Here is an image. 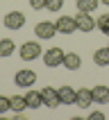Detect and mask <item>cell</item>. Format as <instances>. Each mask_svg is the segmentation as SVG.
Returning a JSON list of instances; mask_svg holds the SVG:
<instances>
[{
	"label": "cell",
	"instance_id": "1",
	"mask_svg": "<svg viewBox=\"0 0 109 120\" xmlns=\"http://www.w3.org/2000/svg\"><path fill=\"white\" fill-rule=\"evenodd\" d=\"M18 54H20V59H23V61H34V59H39L41 54H43V50H41V43H39V41H25V43L20 45Z\"/></svg>",
	"mask_w": 109,
	"mask_h": 120
},
{
	"label": "cell",
	"instance_id": "2",
	"mask_svg": "<svg viewBox=\"0 0 109 120\" xmlns=\"http://www.w3.org/2000/svg\"><path fill=\"white\" fill-rule=\"evenodd\" d=\"M64 57H66V52H64L61 48H48L46 52H43V64H46L48 68L64 66Z\"/></svg>",
	"mask_w": 109,
	"mask_h": 120
},
{
	"label": "cell",
	"instance_id": "3",
	"mask_svg": "<svg viewBox=\"0 0 109 120\" xmlns=\"http://www.w3.org/2000/svg\"><path fill=\"white\" fill-rule=\"evenodd\" d=\"M14 84L20 88H30L36 84V73L34 70H30V68H23V70H18V73L14 75Z\"/></svg>",
	"mask_w": 109,
	"mask_h": 120
},
{
	"label": "cell",
	"instance_id": "4",
	"mask_svg": "<svg viewBox=\"0 0 109 120\" xmlns=\"http://www.w3.org/2000/svg\"><path fill=\"white\" fill-rule=\"evenodd\" d=\"M34 34H36V39H41V41H50L54 34H57V25L50 23V20H41V23H36V27H34Z\"/></svg>",
	"mask_w": 109,
	"mask_h": 120
},
{
	"label": "cell",
	"instance_id": "5",
	"mask_svg": "<svg viewBox=\"0 0 109 120\" xmlns=\"http://www.w3.org/2000/svg\"><path fill=\"white\" fill-rule=\"evenodd\" d=\"M2 23H5L7 30L18 32L20 27L25 25V14H23V11H7V14H5V18H2Z\"/></svg>",
	"mask_w": 109,
	"mask_h": 120
},
{
	"label": "cell",
	"instance_id": "6",
	"mask_svg": "<svg viewBox=\"0 0 109 120\" xmlns=\"http://www.w3.org/2000/svg\"><path fill=\"white\" fill-rule=\"evenodd\" d=\"M75 23H77V30H80V32H91V30H95V27H98L95 18H93L89 11H77Z\"/></svg>",
	"mask_w": 109,
	"mask_h": 120
},
{
	"label": "cell",
	"instance_id": "7",
	"mask_svg": "<svg viewBox=\"0 0 109 120\" xmlns=\"http://www.w3.org/2000/svg\"><path fill=\"white\" fill-rule=\"evenodd\" d=\"M54 25H57V32L59 34H73L77 30V23H75L73 16H59L54 20Z\"/></svg>",
	"mask_w": 109,
	"mask_h": 120
},
{
	"label": "cell",
	"instance_id": "8",
	"mask_svg": "<svg viewBox=\"0 0 109 120\" xmlns=\"http://www.w3.org/2000/svg\"><path fill=\"white\" fill-rule=\"evenodd\" d=\"M41 95H43V107L54 109L57 104H61V100H59V91H57V88H52V86H46L43 91H41Z\"/></svg>",
	"mask_w": 109,
	"mask_h": 120
},
{
	"label": "cell",
	"instance_id": "9",
	"mask_svg": "<svg viewBox=\"0 0 109 120\" xmlns=\"http://www.w3.org/2000/svg\"><path fill=\"white\" fill-rule=\"evenodd\" d=\"M75 104L80 109H89L93 104V93L91 88H77V95H75Z\"/></svg>",
	"mask_w": 109,
	"mask_h": 120
},
{
	"label": "cell",
	"instance_id": "10",
	"mask_svg": "<svg viewBox=\"0 0 109 120\" xmlns=\"http://www.w3.org/2000/svg\"><path fill=\"white\" fill-rule=\"evenodd\" d=\"M91 93H93V102L95 104H109V86L98 84V86L91 88Z\"/></svg>",
	"mask_w": 109,
	"mask_h": 120
},
{
	"label": "cell",
	"instance_id": "11",
	"mask_svg": "<svg viewBox=\"0 0 109 120\" xmlns=\"http://www.w3.org/2000/svg\"><path fill=\"white\" fill-rule=\"evenodd\" d=\"M82 66V57L77 52H66V57H64V68H68V70H80Z\"/></svg>",
	"mask_w": 109,
	"mask_h": 120
},
{
	"label": "cell",
	"instance_id": "12",
	"mask_svg": "<svg viewBox=\"0 0 109 120\" xmlns=\"http://www.w3.org/2000/svg\"><path fill=\"white\" fill-rule=\"evenodd\" d=\"M25 100H27V109H39L43 104V95H41V91H27Z\"/></svg>",
	"mask_w": 109,
	"mask_h": 120
},
{
	"label": "cell",
	"instance_id": "13",
	"mask_svg": "<svg viewBox=\"0 0 109 120\" xmlns=\"http://www.w3.org/2000/svg\"><path fill=\"white\" fill-rule=\"evenodd\" d=\"M93 64L95 66H109V45L107 48H98L93 52Z\"/></svg>",
	"mask_w": 109,
	"mask_h": 120
},
{
	"label": "cell",
	"instance_id": "14",
	"mask_svg": "<svg viewBox=\"0 0 109 120\" xmlns=\"http://www.w3.org/2000/svg\"><path fill=\"white\" fill-rule=\"evenodd\" d=\"M57 91H59L61 104H75V95H77V91H73L70 86H61V88H57Z\"/></svg>",
	"mask_w": 109,
	"mask_h": 120
},
{
	"label": "cell",
	"instance_id": "15",
	"mask_svg": "<svg viewBox=\"0 0 109 120\" xmlns=\"http://www.w3.org/2000/svg\"><path fill=\"white\" fill-rule=\"evenodd\" d=\"M16 52V43L12 39H0V57L5 59V57H12Z\"/></svg>",
	"mask_w": 109,
	"mask_h": 120
},
{
	"label": "cell",
	"instance_id": "16",
	"mask_svg": "<svg viewBox=\"0 0 109 120\" xmlns=\"http://www.w3.org/2000/svg\"><path fill=\"white\" fill-rule=\"evenodd\" d=\"M9 102H12V111L14 113H23V111L27 109L25 95H14V98H9Z\"/></svg>",
	"mask_w": 109,
	"mask_h": 120
},
{
	"label": "cell",
	"instance_id": "17",
	"mask_svg": "<svg viewBox=\"0 0 109 120\" xmlns=\"http://www.w3.org/2000/svg\"><path fill=\"white\" fill-rule=\"evenodd\" d=\"M77 2V11H95L98 5H100V0H75Z\"/></svg>",
	"mask_w": 109,
	"mask_h": 120
},
{
	"label": "cell",
	"instance_id": "18",
	"mask_svg": "<svg viewBox=\"0 0 109 120\" xmlns=\"http://www.w3.org/2000/svg\"><path fill=\"white\" fill-rule=\"evenodd\" d=\"M95 23H98V30H100L102 34H107V36H109V14H102Z\"/></svg>",
	"mask_w": 109,
	"mask_h": 120
},
{
	"label": "cell",
	"instance_id": "19",
	"mask_svg": "<svg viewBox=\"0 0 109 120\" xmlns=\"http://www.w3.org/2000/svg\"><path fill=\"white\" fill-rule=\"evenodd\" d=\"M64 0H46V11H61Z\"/></svg>",
	"mask_w": 109,
	"mask_h": 120
},
{
	"label": "cell",
	"instance_id": "20",
	"mask_svg": "<svg viewBox=\"0 0 109 120\" xmlns=\"http://www.w3.org/2000/svg\"><path fill=\"white\" fill-rule=\"evenodd\" d=\"M7 111H12V102L7 95H0V116H5Z\"/></svg>",
	"mask_w": 109,
	"mask_h": 120
},
{
	"label": "cell",
	"instance_id": "21",
	"mask_svg": "<svg viewBox=\"0 0 109 120\" xmlns=\"http://www.w3.org/2000/svg\"><path fill=\"white\" fill-rule=\"evenodd\" d=\"M30 7H32L34 11H41V9H46V0H27Z\"/></svg>",
	"mask_w": 109,
	"mask_h": 120
},
{
	"label": "cell",
	"instance_id": "22",
	"mask_svg": "<svg viewBox=\"0 0 109 120\" xmlns=\"http://www.w3.org/2000/svg\"><path fill=\"white\" fill-rule=\"evenodd\" d=\"M89 120H105V113H102V111H91Z\"/></svg>",
	"mask_w": 109,
	"mask_h": 120
},
{
	"label": "cell",
	"instance_id": "23",
	"mask_svg": "<svg viewBox=\"0 0 109 120\" xmlns=\"http://www.w3.org/2000/svg\"><path fill=\"white\" fill-rule=\"evenodd\" d=\"M100 2H102V5H107V7H109V0H100Z\"/></svg>",
	"mask_w": 109,
	"mask_h": 120
}]
</instances>
